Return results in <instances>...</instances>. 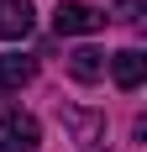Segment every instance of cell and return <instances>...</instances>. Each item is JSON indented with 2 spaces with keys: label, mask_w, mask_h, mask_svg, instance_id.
<instances>
[{
  "label": "cell",
  "mask_w": 147,
  "mask_h": 152,
  "mask_svg": "<svg viewBox=\"0 0 147 152\" xmlns=\"http://www.w3.org/2000/svg\"><path fill=\"white\" fill-rule=\"evenodd\" d=\"M53 31H58V37H89V31H105V11H100V5H84V0H58Z\"/></svg>",
  "instance_id": "obj_1"
},
{
  "label": "cell",
  "mask_w": 147,
  "mask_h": 152,
  "mask_svg": "<svg viewBox=\"0 0 147 152\" xmlns=\"http://www.w3.org/2000/svg\"><path fill=\"white\" fill-rule=\"evenodd\" d=\"M37 142H42L37 115H26V110L0 115V152H37Z\"/></svg>",
  "instance_id": "obj_2"
},
{
  "label": "cell",
  "mask_w": 147,
  "mask_h": 152,
  "mask_svg": "<svg viewBox=\"0 0 147 152\" xmlns=\"http://www.w3.org/2000/svg\"><path fill=\"white\" fill-rule=\"evenodd\" d=\"M105 63H110V79H116L126 94H132V89H142V79H147V58L137 53V47H121L116 58H105Z\"/></svg>",
  "instance_id": "obj_3"
},
{
  "label": "cell",
  "mask_w": 147,
  "mask_h": 152,
  "mask_svg": "<svg viewBox=\"0 0 147 152\" xmlns=\"http://www.w3.org/2000/svg\"><path fill=\"white\" fill-rule=\"evenodd\" d=\"M32 31V0H0V37H26Z\"/></svg>",
  "instance_id": "obj_4"
},
{
  "label": "cell",
  "mask_w": 147,
  "mask_h": 152,
  "mask_svg": "<svg viewBox=\"0 0 147 152\" xmlns=\"http://www.w3.org/2000/svg\"><path fill=\"white\" fill-rule=\"evenodd\" d=\"M68 74L79 79V84L105 79V53H100V47H74V53H68Z\"/></svg>",
  "instance_id": "obj_5"
},
{
  "label": "cell",
  "mask_w": 147,
  "mask_h": 152,
  "mask_svg": "<svg viewBox=\"0 0 147 152\" xmlns=\"http://www.w3.org/2000/svg\"><path fill=\"white\" fill-rule=\"evenodd\" d=\"M32 74H37V63H32V58H21V53H5V58H0V84H5V89L32 84Z\"/></svg>",
  "instance_id": "obj_6"
},
{
  "label": "cell",
  "mask_w": 147,
  "mask_h": 152,
  "mask_svg": "<svg viewBox=\"0 0 147 152\" xmlns=\"http://www.w3.org/2000/svg\"><path fill=\"white\" fill-rule=\"evenodd\" d=\"M110 11L126 16V21H137V11H142V0H110Z\"/></svg>",
  "instance_id": "obj_7"
}]
</instances>
